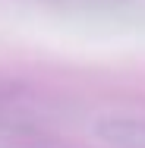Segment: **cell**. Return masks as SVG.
Instances as JSON below:
<instances>
[{
  "label": "cell",
  "mask_w": 145,
  "mask_h": 148,
  "mask_svg": "<svg viewBox=\"0 0 145 148\" xmlns=\"http://www.w3.org/2000/svg\"><path fill=\"white\" fill-rule=\"evenodd\" d=\"M98 132L117 148H145V120H104Z\"/></svg>",
  "instance_id": "1"
}]
</instances>
